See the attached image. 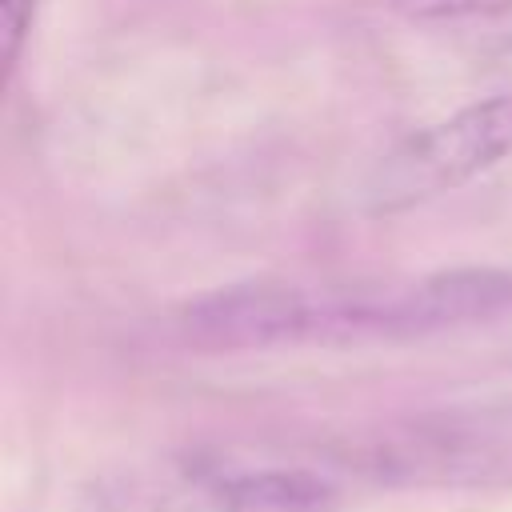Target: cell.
Segmentation results:
<instances>
[{"label": "cell", "instance_id": "cell-1", "mask_svg": "<svg viewBox=\"0 0 512 512\" xmlns=\"http://www.w3.org/2000/svg\"><path fill=\"white\" fill-rule=\"evenodd\" d=\"M504 160H512V96L496 92L404 136L368 168L356 196L368 216H400L472 184Z\"/></svg>", "mask_w": 512, "mask_h": 512}, {"label": "cell", "instance_id": "cell-2", "mask_svg": "<svg viewBox=\"0 0 512 512\" xmlns=\"http://www.w3.org/2000/svg\"><path fill=\"white\" fill-rule=\"evenodd\" d=\"M312 288L300 284H228L184 304L180 328L204 348H276L304 344Z\"/></svg>", "mask_w": 512, "mask_h": 512}, {"label": "cell", "instance_id": "cell-3", "mask_svg": "<svg viewBox=\"0 0 512 512\" xmlns=\"http://www.w3.org/2000/svg\"><path fill=\"white\" fill-rule=\"evenodd\" d=\"M336 484L312 468H244L208 484L216 512H332Z\"/></svg>", "mask_w": 512, "mask_h": 512}, {"label": "cell", "instance_id": "cell-4", "mask_svg": "<svg viewBox=\"0 0 512 512\" xmlns=\"http://www.w3.org/2000/svg\"><path fill=\"white\" fill-rule=\"evenodd\" d=\"M400 16L420 24H444V20H476L496 0H388Z\"/></svg>", "mask_w": 512, "mask_h": 512}, {"label": "cell", "instance_id": "cell-5", "mask_svg": "<svg viewBox=\"0 0 512 512\" xmlns=\"http://www.w3.org/2000/svg\"><path fill=\"white\" fill-rule=\"evenodd\" d=\"M32 16H36V0H0V52H4L8 72L16 68V60L24 52Z\"/></svg>", "mask_w": 512, "mask_h": 512}, {"label": "cell", "instance_id": "cell-6", "mask_svg": "<svg viewBox=\"0 0 512 512\" xmlns=\"http://www.w3.org/2000/svg\"><path fill=\"white\" fill-rule=\"evenodd\" d=\"M476 44L488 52H512V0H496L476 20Z\"/></svg>", "mask_w": 512, "mask_h": 512}]
</instances>
